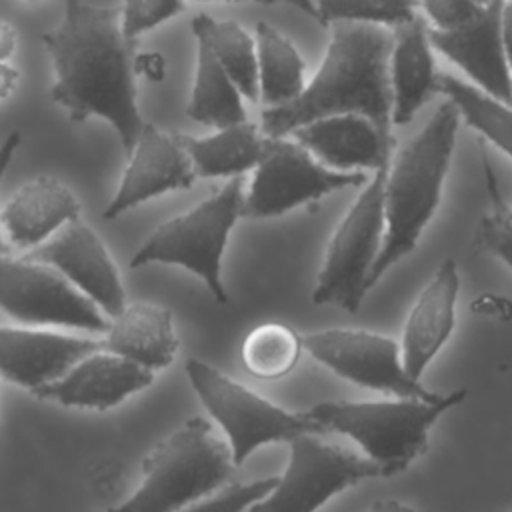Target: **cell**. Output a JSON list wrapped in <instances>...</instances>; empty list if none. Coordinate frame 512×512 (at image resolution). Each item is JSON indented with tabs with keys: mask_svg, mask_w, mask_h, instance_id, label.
Here are the masks:
<instances>
[{
	"mask_svg": "<svg viewBox=\"0 0 512 512\" xmlns=\"http://www.w3.org/2000/svg\"><path fill=\"white\" fill-rule=\"evenodd\" d=\"M42 42L56 72L50 98L72 122L106 120L128 154L146 122L136 104L138 38L122 32L120 8L66 0L60 26L44 32Z\"/></svg>",
	"mask_w": 512,
	"mask_h": 512,
	"instance_id": "obj_1",
	"label": "cell"
},
{
	"mask_svg": "<svg viewBox=\"0 0 512 512\" xmlns=\"http://www.w3.org/2000/svg\"><path fill=\"white\" fill-rule=\"evenodd\" d=\"M390 52L392 32L382 24L332 22L316 74L294 100L264 108L262 132L286 136L314 118L354 112L390 134Z\"/></svg>",
	"mask_w": 512,
	"mask_h": 512,
	"instance_id": "obj_2",
	"label": "cell"
},
{
	"mask_svg": "<svg viewBox=\"0 0 512 512\" xmlns=\"http://www.w3.org/2000/svg\"><path fill=\"white\" fill-rule=\"evenodd\" d=\"M460 112L444 100L426 126L388 160L384 176V238L368 276V290L406 254L432 220L456 148Z\"/></svg>",
	"mask_w": 512,
	"mask_h": 512,
	"instance_id": "obj_3",
	"label": "cell"
},
{
	"mask_svg": "<svg viewBox=\"0 0 512 512\" xmlns=\"http://www.w3.org/2000/svg\"><path fill=\"white\" fill-rule=\"evenodd\" d=\"M234 468L226 438L218 436L206 418L192 416L148 452L142 460L140 486L114 510L192 508L222 488Z\"/></svg>",
	"mask_w": 512,
	"mask_h": 512,
	"instance_id": "obj_4",
	"label": "cell"
},
{
	"mask_svg": "<svg viewBox=\"0 0 512 512\" xmlns=\"http://www.w3.org/2000/svg\"><path fill=\"white\" fill-rule=\"evenodd\" d=\"M468 390L442 394L438 400L402 398L376 402H320L306 410L324 432H340L354 440L380 476L404 472L428 448V432L436 420L460 404Z\"/></svg>",
	"mask_w": 512,
	"mask_h": 512,
	"instance_id": "obj_5",
	"label": "cell"
},
{
	"mask_svg": "<svg viewBox=\"0 0 512 512\" xmlns=\"http://www.w3.org/2000/svg\"><path fill=\"white\" fill-rule=\"evenodd\" d=\"M242 206L244 178L232 176L212 196L160 224L134 252L130 268L146 264L182 266L198 276L218 302L226 304L222 256L230 232L242 218Z\"/></svg>",
	"mask_w": 512,
	"mask_h": 512,
	"instance_id": "obj_6",
	"label": "cell"
},
{
	"mask_svg": "<svg viewBox=\"0 0 512 512\" xmlns=\"http://www.w3.org/2000/svg\"><path fill=\"white\" fill-rule=\"evenodd\" d=\"M186 376L202 406L224 432L236 466L264 444L290 442L304 432L324 434V428L306 412H288L272 404L204 360L190 358Z\"/></svg>",
	"mask_w": 512,
	"mask_h": 512,
	"instance_id": "obj_7",
	"label": "cell"
},
{
	"mask_svg": "<svg viewBox=\"0 0 512 512\" xmlns=\"http://www.w3.org/2000/svg\"><path fill=\"white\" fill-rule=\"evenodd\" d=\"M388 166V164H386ZM386 166L374 170L364 182L326 250L312 302L316 306L332 304L356 312L368 292V276L382 248L384 238V176Z\"/></svg>",
	"mask_w": 512,
	"mask_h": 512,
	"instance_id": "obj_8",
	"label": "cell"
},
{
	"mask_svg": "<svg viewBox=\"0 0 512 512\" xmlns=\"http://www.w3.org/2000/svg\"><path fill=\"white\" fill-rule=\"evenodd\" d=\"M252 172L242 206V218L252 220L282 216L340 188L366 182L360 170L328 168L288 134L266 136L264 152Z\"/></svg>",
	"mask_w": 512,
	"mask_h": 512,
	"instance_id": "obj_9",
	"label": "cell"
},
{
	"mask_svg": "<svg viewBox=\"0 0 512 512\" xmlns=\"http://www.w3.org/2000/svg\"><path fill=\"white\" fill-rule=\"evenodd\" d=\"M286 470L276 488L258 502L256 512H310L322 508L342 490L378 478L380 468L368 458L326 442L322 432H304L290 442Z\"/></svg>",
	"mask_w": 512,
	"mask_h": 512,
	"instance_id": "obj_10",
	"label": "cell"
},
{
	"mask_svg": "<svg viewBox=\"0 0 512 512\" xmlns=\"http://www.w3.org/2000/svg\"><path fill=\"white\" fill-rule=\"evenodd\" d=\"M0 310L30 326H58L102 336L106 314L56 268L0 254Z\"/></svg>",
	"mask_w": 512,
	"mask_h": 512,
	"instance_id": "obj_11",
	"label": "cell"
},
{
	"mask_svg": "<svg viewBox=\"0 0 512 512\" xmlns=\"http://www.w3.org/2000/svg\"><path fill=\"white\" fill-rule=\"evenodd\" d=\"M302 346L336 376L362 388L402 398L438 400L442 396L406 372L400 344L384 334L358 328H324L304 334Z\"/></svg>",
	"mask_w": 512,
	"mask_h": 512,
	"instance_id": "obj_12",
	"label": "cell"
},
{
	"mask_svg": "<svg viewBox=\"0 0 512 512\" xmlns=\"http://www.w3.org/2000/svg\"><path fill=\"white\" fill-rule=\"evenodd\" d=\"M24 256L56 268L108 318L126 306V292L112 256L100 236L80 218L62 226Z\"/></svg>",
	"mask_w": 512,
	"mask_h": 512,
	"instance_id": "obj_13",
	"label": "cell"
},
{
	"mask_svg": "<svg viewBox=\"0 0 512 512\" xmlns=\"http://www.w3.org/2000/svg\"><path fill=\"white\" fill-rule=\"evenodd\" d=\"M128 154L130 162L120 186L104 210V218L108 220L172 190H186L196 180L180 136L168 134L154 124L146 122L142 126Z\"/></svg>",
	"mask_w": 512,
	"mask_h": 512,
	"instance_id": "obj_14",
	"label": "cell"
},
{
	"mask_svg": "<svg viewBox=\"0 0 512 512\" xmlns=\"http://www.w3.org/2000/svg\"><path fill=\"white\" fill-rule=\"evenodd\" d=\"M502 6L504 0H490L478 16L458 28H428V40L466 72L474 86L512 106V76L502 44Z\"/></svg>",
	"mask_w": 512,
	"mask_h": 512,
	"instance_id": "obj_15",
	"label": "cell"
},
{
	"mask_svg": "<svg viewBox=\"0 0 512 512\" xmlns=\"http://www.w3.org/2000/svg\"><path fill=\"white\" fill-rule=\"evenodd\" d=\"M152 382V370L100 348L80 358L60 378L30 394L42 402L66 408L110 410Z\"/></svg>",
	"mask_w": 512,
	"mask_h": 512,
	"instance_id": "obj_16",
	"label": "cell"
},
{
	"mask_svg": "<svg viewBox=\"0 0 512 512\" xmlns=\"http://www.w3.org/2000/svg\"><path fill=\"white\" fill-rule=\"evenodd\" d=\"M100 348L104 344L96 336H68L0 324V376L32 392L60 378L80 358Z\"/></svg>",
	"mask_w": 512,
	"mask_h": 512,
	"instance_id": "obj_17",
	"label": "cell"
},
{
	"mask_svg": "<svg viewBox=\"0 0 512 512\" xmlns=\"http://www.w3.org/2000/svg\"><path fill=\"white\" fill-rule=\"evenodd\" d=\"M288 136L334 170H376L390 160L392 134L354 112L328 114L296 126Z\"/></svg>",
	"mask_w": 512,
	"mask_h": 512,
	"instance_id": "obj_18",
	"label": "cell"
},
{
	"mask_svg": "<svg viewBox=\"0 0 512 512\" xmlns=\"http://www.w3.org/2000/svg\"><path fill=\"white\" fill-rule=\"evenodd\" d=\"M458 288V266L452 258H446L422 288L406 318L400 350L406 372L416 380H420L456 326Z\"/></svg>",
	"mask_w": 512,
	"mask_h": 512,
	"instance_id": "obj_19",
	"label": "cell"
},
{
	"mask_svg": "<svg viewBox=\"0 0 512 512\" xmlns=\"http://www.w3.org/2000/svg\"><path fill=\"white\" fill-rule=\"evenodd\" d=\"M76 218H80L78 198L52 176L24 182L0 208V228L8 246L20 252L40 246Z\"/></svg>",
	"mask_w": 512,
	"mask_h": 512,
	"instance_id": "obj_20",
	"label": "cell"
},
{
	"mask_svg": "<svg viewBox=\"0 0 512 512\" xmlns=\"http://www.w3.org/2000/svg\"><path fill=\"white\" fill-rule=\"evenodd\" d=\"M428 28L420 16L400 22L392 30L390 92L392 124H408L416 112L438 92Z\"/></svg>",
	"mask_w": 512,
	"mask_h": 512,
	"instance_id": "obj_21",
	"label": "cell"
},
{
	"mask_svg": "<svg viewBox=\"0 0 512 512\" xmlns=\"http://www.w3.org/2000/svg\"><path fill=\"white\" fill-rule=\"evenodd\" d=\"M104 350L120 354L148 370L166 368L178 352L172 312L152 302H132L108 320Z\"/></svg>",
	"mask_w": 512,
	"mask_h": 512,
	"instance_id": "obj_22",
	"label": "cell"
},
{
	"mask_svg": "<svg viewBox=\"0 0 512 512\" xmlns=\"http://www.w3.org/2000/svg\"><path fill=\"white\" fill-rule=\"evenodd\" d=\"M180 140L190 156L196 176L232 178L254 170L264 152L266 134L256 124L242 120L216 128L210 136H180Z\"/></svg>",
	"mask_w": 512,
	"mask_h": 512,
	"instance_id": "obj_23",
	"label": "cell"
},
{
	"mask_svg": "<svg viewBox=\"0 0 512 512\" xmlns=\"http://www.w3.org/2000/svg\"><path fill=\"white\" fill-rule=\"evenodd\" d=\"M196 38V74L186 106L188 118L198 124L222 128L246 120L244 96L214 56L208 42Z\"/></svg>",
	"mask_w": 512,
	"mask_h": 512,
	"instance_id": "obj_24",
	"label": "cell"
},
{
	"mask_svg": "<svg viewBox=\"0 0 512 512\" xmlns=\"http://www.w3.org/2000/svg\"><path fill=\"white\" fill-rule=\"evenodd\" d=\"M258 94L266 106H280L304 90V60L272 24H256Z\"/></svg>",
	"mask_w": 512,
	"mask_h": 512,
	"instance_id": "obj_25",
	"label": "cell"
},
{
	"mask_svg": "<svg viewBox=\"0 0 512 512\" xmlns=\"http://www.w3.org/2000/svg\"><path fill=\"white\" fill-rule=\"evenodd\" d=\"M192 34L208 42L240 94L250 102H258L256 40L238 22L214 20L208 14H196L192 18Z\"/></svg>",
	"mask_w": 512,
	"mask_h": 512,
	"instance_id": "obj_26",
	"label": "cell"
},
{
	"mask_svg": "<svg viewBox=\"0 0 512 512\" xmlns=\"http://www.w3.org/2000/svg\"><path fill=\"white\" fill-rule=\"evenodd\" d=\"M436 88L454 102L468 126L512 158V106L452 74H438Z\"/></svg>",
	"mask_w": 512,
	"mask_h": 512,
	"instance_id": "obj_27",
	"label": "cell"
},
{
	"mask_svg": "<svg viewBox=\"0 0 512 512\" xmlns=\"http://www.w3.org/2000/svg\"><path fill=\"white\" fill-rule=\"evenodd\" d=\"M302 336L292 328L266 322L256 326L242 344V362L260 380H276L292 372L300 360Z\"/></svg>",
	"mask_w": 512,
	"mask_h": 512,
	"instance_id": "obj_28",
	"label": "cell"
},
{
	"mask_svg": "<svg viewBox=\"0 0 512 512\" xmlns=\"http://www.w3.org/2000/svg\"><path fill=\"white\" fill-rule=\"evenodd\" d=\"M318 22H370L396 26L416 16L420 0H316Z\"/></svg>",
	"mask_w": 512,
	"mask_h": 512,
	"instance_id": "obj_29",
	"label": "cell"
},
{
	"mask_svg": "<svg viewBox=\"0 0 512 512\" xmlns=\"http://www.w3.org/2000/svg\"><path fill=\"white\" fill-rule=\"evenodd\" d=\"M276 484H278V476L260 478L254 482H232V484L226 482L214 494L194 504L192 510H226V512L252 510L276 488Z\"/></svg>",
	"mask_w": 512,
	"mask_h": 512,
	"instance_id": "obj_30",
	"label": "cell"
},
{
	"mask_svg": "<svg viewBox=\"0 0 512 512\" xmlns=\"http://www.w3.org/2000/svg\"><path fill=\"white\" fill-rule=\"evenodd\" d=\"M182 10L184 0H124L120 8V26L128 38H138Z\"/></svg>",
	"mask_w": 512,
	"mask_h": 512,
	"instance_id": "obj_31",
	"label": "cell"
},
{
	"mask_svg": "<svg viewBox=\"0 0 512 512\" xmlns=\"http://www.w3.org/2000/svg\"><path fill=\"white\" fill-rule=\"evenodd\" d=\"M494 200L496 210L482 218L478 242L512 270V206L502 204L496 192Z\"/></svg>",
	"mask_w": 512,
	"mask_h": 512,
	"instance_id": "obj_32",
	"label": "cell"
},
{
	"mask_svg": "<svg viewBox=\"0 0 512 512\" xmlns=\"http://www.w3.org/2000/svg\"><path fill=\"white\" fill-rule=\"evenodd\" d=\"M426 14L440 30L458 28L470 22L482 10L474 0H420Z\"/></svg>",
	"mask_w": 512,
	"mask_h": 512,
	"instance_id": "obj_33",
	"label": "cell"
},
{
	"mask_svg": "<svg viewBox=\"0 0 512 512\" xmlns=\"http://www.w3.org/2000/svg\"><path fill=\"white\" fill-rule=\"evenodd\" d=\"M134 74L150 82H160L166 74V62L160 52H140L134 56Z\"/></svg>",
	"mask_w": 512,
	"mask_h": 512,
	"instance_id": "obj_34",
	"label": "cell"
},
{
	"mask_svg": "<svg viewBox=\"0 0 512 512\" xmlns=\"http://www.w3.org/2000/svg\"><path fill=\"white\" fill-rule=\"evenodd\" d=\"M18 144H20V134L18 132H10L4 138V142L0 144V184H2V178H4V174H6V170L12 162V156L18 148ZM6 252H8V244L4 242V238L0 234V254H6Z\"/></svg>",
	"mask_w": 512,
	"mask_h": 512,
	"instance_id": "obj_35",
	"label": "cell"
},
{
	"mask_svg": "<svg viewBox=\"0 0 512 512\" xmlns=\"http://www.w3.org/2000/svg\"><path fill=\"white\" fill-rule=\"evenodd\" d=\"M502 44L508 66L512 70V0L504 2L502 6Z\"/></svg>",
	"mask_w": 512,
	"mask_h": 512,
	"instance_id": "obj_36",
	"label": "cell"
},
{
	"mask_svg": "<svg viewBox=\"0 0 512 512\" xmlns=\"http://www.w3.org/2000/svg\"><path fill=\"white\" fill-rule=\"evenodd\" d=\"M16 48V30L12 24L0 20V60H6Z\"/></svg>",
	"mask_w": 512,
	"mask_h": 512,
	"instance_id": "obj_37",
	"label": "cell"
},
{
	"mask_svg": "<svg viewBox=\"0 0 512 512\" xmlns=\"http://www.w3.org/2000/svg\"><path fill=\"white\" fill-rule=\"evenodd\" d=\"M18 82V70L0 60V100L8 98Z\"/></svg>",
	"mask_w": 512,
	"mask_h": 512,
	"instance_id": "obj_38",
	"label": "cell"
},
{
	"mask_svg": "<svg viewBox=\"0 0 512 512\" xmlns=\"http://www.w3.org/2000/svg\"><path fill=\"white\" fill-rule=\"evenodd\" d=\"M272 2H286V4H290V6L298 8V10H302L304 14L312 16L314 20H318V10H316V4H314L312 0H270V4H272Z\"/></svg>",
	"mask_w": 512,
	"mask_h": 512,
	"instance_id": "obj_39",
	"label": "cell"
},
{
	"mask_svg": "<svg viewBox=\"0 0 512 512\" xmlns=\"http://www.w3.org/2000/svg\"><path fill=\"white\" fill-rule=\"evenodd\" d=\"M372 510H412V506L398 504L394 500H382V502H374Z\"/></svg>",
	"mask_w": 512,
	"mask_h": 512,
	"instance_id": "obj_40",
	"label": "cell"
},
{
	"mask_svg": "<svg viewBox=\"0 0 512 512\" xmlns=\"http://www.w3.org/2000/svg\"><path fill=\"white\" fill-rule=\"evenodd\" d=\"M226 2H240V0H226ZM256 2H264V4H270V0H256Z\"/></svg>",
	"mask_w": 512,
	"mask_h": 512,
	"instance_id": "obj_41",
	"label": "cell"
},
{
	"mask_svg": "<svg viewBox=\"0 0 512 512\" xmlns=\"http://www.w3.org/2000/svg\"><path fill=\"white\" fill-rule=\"evenodd\" d=\"M474 2H476V4H480V6H484V4H488L490 0H474Z\"/></svg>",
	"mask_w": 512,
	"mask_h": 512,
	"instance_id": "obj_42",
	"label": "cell"
}]
</instances>
